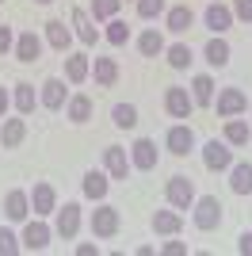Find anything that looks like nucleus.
<instances>
[{"instance_id":"f257e3e1","label":"nucleus","mask_w":252,"mask_h":256,"mask_svg":"<svg viewBox=\"0 0 252 256\" xmlns=\"http://www.w3.org/2000/svg\"><path fill=\"white\" fill-rule=\"evenodd\" d=\"M88 230H92L96 241H107V237H115L118 230H122V214H118V206L100 203L92 214H88Z\"/></svg>"},{"instance_id":"f03ea898","label":"nucleus","mask_w":252,"mask_h":256,"mask_svg":"<svg viewBox=\"0 0 252 256\" xmlns=\"http://www.w3.org/2000/svg\"><path fill=\"white\" fill-rule=\"evenodd\" d=\"M191 222H195V230H202V234L218 230V226H222V203H218V195H199L195 206H191Z\"/></svg>"},{"instance_id":"7ed1b4c3","label":"nucleus","mask_w":252,"mask_h":256,"mask_svg":"<svg viewBox=\"0 0 252 256\" xmlns=\"http://www.w3.org/2000/svg\"><path fill=\"white\" fill-rule=\"evenodd\" d=\"M195 180L191 176H172V180L164 184V203L168 206H176V210H191L195 206Z\"/></svg>"},{"instance_id":"20e7f679","label":"nucleus","mask_w":252,"mask_h":256,"mask_svg":"<svg viewBox=\"0 0 252 256\" xmlns=\"http://www.w3.org/2000/svg\"><path fill=\"white\" fill-rule=\"evenodd\" d=\"M54 237H58V234H54V226H46L38 214H34V218H27V222H23L20 241H23V252H42Z\"/></svg>"},{"instance_id":"39448f33","label":"nucleus","mask_w":252,"mask_h":256,"mask_svg":"<svg viewBox=\"0 0 252 256\" xmlns=\"http://www.w3.org/2000/svg\"><path fill=\"white\" fill-rule=\"evenodd\" d=\"M164 150L172 153V157H188L191 150H195V130L188 126V122H172L164 134Z\"/></svg>"},{"instance_id":"423d86ee","label":"nucleus","mask_w":252,"mask_h":256,"mask_svg":"<svg viewBox=\"0 0 252 256\" xmlns=\"http://www.w3.org/2000/svg\"><path fill=\"white\" fill-rule=\"evenodd\" d=\"M54 234L65 237V241H73L80 234V203H65L54 210Z\"/></svg>"},{"instance_id":"0eeeda50","label":"nucleus","mask_w":252,"mask_h":256,"mask_svg":"<svg viewBox=\"0 0 252 256\" xmlns=\"http://www.w3.org/2000/svg\"><path fill=\"white\" fill-rule=\"evenodd\" d=\"M202 164H206L210 172H230V164H233V146L226 138H214V142H206L202 146Z\"/></svg>"},{"instance_id":"6e6552de","label":"nucleus","mask_w":252,"mask_h":256,"mask_svg":"<svg viewBox=\"0 0 252 256\" xmlns=\"http://www.w3.org/2000/svg\"><path fill=\"white\" fill-rule=\"evenodd\" d=\"M157 160H160V153H157V142H153V138H138L134 146H130V168L153 172V168H157Z\"/></svg>"},{"instance_id":"1a4fd4ad","label":"nucleus","mask_w":252,"mask_h":256,"mask_svg":"<svg viewBox=\"0 0 252 256\" xmlns=\"http://www.w3.org/2000/svg\"><path fill=\"white\" fill-rule=\"evenodd\" d=\"M65 100H69V88H65L62 76H46L38 88V107H46V111H62Z\"/></svg>"},{"instance_id":"9d476101","label":"nucleus","mask_w":252,"mask_h":256,"mask_svg":"<svg viewBox=\"0 0 252 256\" xmlns=\"http://www.w3.org/2000/svg\"><path fill=\"white\" fill-rule=\"evenodd\" d=\"M214 111H218V118L244 115V111H248V96H244L241 88H222L218 100H214Z\"/></svg>"},{"instance_id":"9b49d317","label":"nucleus","mask_w":252,"mask_h":256,"mask_svg":"<svg viewBox=\"0 0 252 256\" xmlns=\"http://www.w3.org/2000/svg\"><path fill=\"white\" fill-rule=\"evenodd\" d=\"M4 218L8 222H27L31 218V192H23V188H12L8 195H4Z\"/></svg>"},{"instance_id":"f8f14e48","label":"nucleus","mask_w":252,"mask_h":256,"mask_svg":"<svg viewBox=\"0 0 252 256\" xmlns=\"http://www.w3.org/2000/svg\"><path fill=\"white\" fill-rule=\"evenodd\" d=\"M164 111L168 118H191V111H195V100H191L188 88H164Z\"/></svg>"},{"instance_id":"ddd939ff","label":"nucleus","mask_w":252,"mask_h":256,"mask_svg":"<svg viewBox=\"0 0 252 256\" xmlns=\"http://www.w3.org/2000/svg\"><path fill=\"white\" fill-rule=\"evenodd\" d=\"M80 192H84V199L104 203L107 192H111V176H107L104 168H88V172H84V180H80Z\"/></svg>"},{"instance_id":"4468645a","label":"nucleus","mask_w":252,"mask_h":256,"mask_svg":"<svg viewBox=\"0 0 252 256\" xmlns=\"http://www.w3.org/2000/svg\"><path fill=\"white\" fill-rule=\"evenodd\" d=\"M42 38H46V46L58 54H69V46H73V27H65V20H50L46 27H42Z\"/></svg>"},{"instance_id":"2eb2a0df","label":"nucleus","mask_w":252,"mask_h":256,"mask_svg":"<svg viewBox=\"0 0 252 256\" xmlns=\"http://www.w3.org/2000/svg\"><path fill=\"white\" fill-rule=\"evenodd\" d=\"M31 210L38 214V218H50L54 210H58V188L54 184H34L31 188Z\"/></svg>"},{"instance_id":"dca6fc26","label":"nucleus","mask_w":252,"mask_h":256,"mask_svg":"<svg viewBox=\"0 0 252 256\" xmlns=\"http://www.w3.org/2000/svg\"><path fill=\"white\" fill-rule=\"evenodd\" d=\"M202 23H206V31L210 34H226L233 27V8L230 4H206V12H202Z\"/></svg>"},{"instance_id":"f3484780","label":"nucleus","mask_w":252,"mask_h":256,"mask_svg":"<svg viewBox=\"0 0 252 256\" xmlns=\"http://www.w3.org/2000/svg\"><path fill=\"white\" fill-rule=\"evenodd\" d=\"M27 142V115H20V118H0V146L4 150H16V146H23Z\"/></svg>"},{"instance_id":"a211bd4d","label":"nucleus","mask_w":252,"mask_h":256,"mask_svg":"<svg viewBox=\"0 0 252 256\" xmlns=\"http://www.w3.org/2000/svg\"><path fill=\"white\" fill-rule=\"evenodd\" d=\"M104 172L111 180H126V176H130V153H126L122 146H107L104 150Z\"/></svg>"},{"instance_id":"6ab92c4d","label":"nucleus","mask_w":252,"mask_h":256,"mask_svg":"<svg viewBox=\"0 0 252 256\" xmlns=\"http://www.w3.org/2000/svg\"><path fill=\"white\" fill-rule=\"evenodd\" d=\"M42 42L46 38H38L34 31H20L16 34V62H23V65H31V62H38V54H42Z\"/></svg>"},{"instance_id":"aec40b11","label":"nucleus","mask_w":252,"mask_h":256,"mask_svg":"<svg viewBox=\"0 0 252 256\" xmlns=\"http://www.w3.org/2000/svg\"><path fill=\"white\" fill-rule=\"evenodd\" d=\"M222 138L230 142L233 150H244V146H248V138H252V122H248V118H241V115L226 118V126H222Z\"/></svg>"},{"instance_id":"412c9836","label":"nucleus","mask_w":252,"mask_h":256,"mask_svg":"<svg viewBox=\"0 0 252 256\" xmlns=\"http://www.w3.org/2000/svg\"><path fill=\"white\" fill-rule=\"evenodd\" d=\"M149 226H153V234L160 237H176L180 230H184V214L176 210V206H168V210H157L153 218H149Z\"/></svg>"},{"instance_id":"4be33fe9","label":"nucleus","mask_w":252,"mask_h":256,"mask_svg":"<svg viewBox=\"0 0 252 256\" xmlns=\"http://www.w3.org/2000/svg\"><path fill=\"white\" fill-rule=\"evenodd\" d=\"M73 34L80 38L84 46L100 42V27H96V20L88 16V8H73Z\"/></svg>"},{"instance_id":"5701e85b","label":"nucleus","mask_w":252,"mask_h":256,"mask_svg":"<svg viewBox=\"0 0 252 256\" xmlns=\"http://www.w3.org/2000/svg\"><path fill=\"white\" fill-rule=\"evenodd\" d=\"M92 76V58L88 54H65V80L69 84H84Z\"/></svg>"},{"instance_id":"b1692460","label":"nucleus","mask_w":252,"mask_h":256,"mask_svg":"<svg viewBox=\"0 0 252 256\" xmlns=\"http://www.w3.org/2000/svg\"><path fill=\"white\" fill-rule=\"evenodd\" d=\"M191 23H195V12H191L188 4H172V8L164 12V27H168L172 34H188Z\"/></svg>"},{"instance_id":"393cba45","label":"nucleus","mask_w":252,"mask_h":256,"mask_svg":"<svg viewBox=\"0 0 252 256\" xmlns=\"http://www.w3.org/2000/svg\"><path fill=\"white\" fill-rule=\"evenodd\" d=\"M202 58H206L210 69H226V65H230V58H233V50H230V42H226L222 34H214V38L202 46Z\"/></svg>"},{"instance_id":"a878e982","label":"nucleus","mask_w":252,"mask_h":256,"mask_svg":"<svg viewBox=\"0 0 252 256\" xmlns=\"http://www.w3.org/2000/svg\"><path fill=\"white\" fill-rule=\"evenodd\" d=\"M230 192L233 195H252V164L248 160H233L230 164Z\"/></svg>"},{"instance_id":"bb28decb","label":"nucleus","mask_w":252,"mask_h":256,"mask_svg":"<svg viewBox=\"0 0 252 256\" xmlns=\"http://www.w3.org/2000/svg\"><path fill=\"white\" fill-rule=\"evenodd\" d=\"M65 118L76 122V126H84V122L92 118V100L84 96V92H73V96L65 100Z\"/></svg>"},{"instance_id":"cd10ccee","label":"nucleus","mask_w":252,"mask_h":256,"mask_svg":"<svg viewBox=\"0 0 252 256\" xmlns=\"http://www.w3.org/2000/svg\"><path fill=\"white\" fill-rule=\"evenodd\" d=\"M92 80L100 88H115L118 84V62L115 58H96L92 62Z\"/></svg>"},{"instance_id":"c85d7f7f","label":"nucleus","mask_w":252,"mask_h":256,"mask_svg":"<svg viewBox=\"0 0 252 256\" xmlns=\"http://www.w3.org/2000/svg\"><path fill=\"white\" fill-rule=\"evenodd\" d=\"M214 76L210 73H199L195 80H191V100H195V107H214Z\"/></svg>"},{"instance_id":"c756f323","label":"nucleus","mask_w":252,"mask_h":256,"mask_svg":"<svg viewBox=\"0 0 252 256\" xmlns=\"http://www.w3.org/2000/svg\"><path fill=\"white\" fill-rule=\"evenodd\" d=\"M34 104H38V92H34V84H27V80H20V84L12 88V107L20 111V115H31Z\"/></svg>"},{"instance_id":"7c9ffc66","label":"nucleus","mask_w":252,"mask_h":256,"mask_svg":"<svg viewBox=\"0 0 252 256\" xmlns=\"http://www.w3.org/2000/svg\"><path fill=\"white\" fill-rule=\"evenodd\" d=\"M164 34L157 31V27H149V31H142L138 34V50H142V58H160L164 54Z\"/></svg>"},{"instance_id":"2f4dec72","label":"nucleus","mask_w":252,"mask_h":256,"mask_svg":"<svg viewBox=\"0 0 252 256\" xmlns=\"http://www.w3.org/2000/svg\"><path fill=\"white\" fill-rule=\"evenodd\" d=\"M164 62L172 65V69H188L195 58H191V46L188 42H172V46H164Z\"/></svg>"},{"instance_id":"473e14b6","label":"nucleus","mask_w":252,"mask_h":256,"mask_svg":"<svg viewBox=\"0 0 252 256\" xmlns=\"http://www.w3.org/2000/svg\"><path fill=\"white\" fill-rule=\"evenodd\" d=\"M111 122H115L118 130H134L138 126V107L134 104H115L111 107Z\"/></svg>"},{"instance_id":"72a5a7b5","label":"nucleus","mask_w":252,"mask_h":256,"mask_svg":"<svg viewBox=\"0 0 252 256\" xmlns=\"http://www.w3.org/2000/svg\"><path fill=\"white\" fill-rule=\"evenodd\" d=\"M118 8H122V0H92L88 4V16H92L96 23H107V20H115Z\"/></svg>"},{"instance_id":"f704fd0d","label":"nucleus","mask_w":252,"mask_h":256,"mask_svg":"<svg viewBox=\"0 0 252 256\" xmlns=\"http://www.w3.org/2000/svg\"><path fill=\"white\" fill-rule=\"evenodd\" d=\"M104 38L111 46H126V38H130V27H126V20H107V31H104Z\"/></svg>"},{"instance_id":"c9c22d12","label":"nucleus","mask_w":252,"mask_h":256,"mask_svg":"<svg viewBox=\"0 0 252 256\" xmlns=\"http://www.w3.org/2000/svg\"><path fill=\"white\" fill-rule=\"evenodd\" d=\"M134 8H138L142 20H157V16L168 12V4H164V0H134Z\"/></svg>"},{"instance_id":"e433bc0d","label":"nucleus","mask_w":252,"mask_h":256,"mask_svg":"<svg viewBox=\"0 0 252 256\" xmlns=\"http://www.w3.org/2000/svg\"><path fill=\"white\" fill-rule=\"evenodd\" d=\"M16 252H23V241L12 234L8 226H0V256H16Z\"/></svg>"},{"instance_id":"4c0bfd02","label":"nucleus","mask_w":252,"mask_h":256,"mask_svg":"<svg viewBox=\"0 0 252 256\" xmlns=\"http://www.w3.org/2000/svg\"><path fill=\"white\" fill-rule=\"evenodd\" d=\"M230 8H233V20H241V23H252V0H233Z\"/></svg>"},{"instance_id":"58836bf2","label":"nucleus","mask_w":252,"mask_h":256,"mask_svg":"<svg viewBox=\"0 0 252 256\" xmlns=\"http://www.w3.org/2000/svg\"><path fill=\"white\" fill-rule=\"evenodd\" d=\"M12 50H16V31L8 23H0V54H12Z\"/></svg>"},{"instance_id":"ea45409f","label":"nucleus","mask_w":252,"mask_h":256,"mask_svg":"<svg viewBox=\"0 0 252 256\" xmlns=\"http://www.w3.org/2000/svg\"><path fill=\"white\" fill-rule=\"evenodd\" d=\"M157 252H164V256H184V252H188V245H184V241H164V245H157Z\"/></svg>"},{"instance_id":"a19ab883","label":"nucleus","mask_w":252,"mask_h":256,"mask_svg":"<svg viewBox=\"0 0 252 256\" xmlns=\"http://www.w3.org/2000/svg\"><path fill=\"white\" fill-rule=\"evenodd\" d=\"M237 252H241V256H252V230H244V234L237 237Z\"/></svg>"},{"instance_id":"79ce46f5","label":"nucleus","mask_w":252,"mask_h":256,"mask_svg":"<svg viewBox=\"0 0 252 256\" xmlns=\"http://www.w3.org/2000/svg\"><path fill=\"white\" fill-rule=\"evenodd\" d=\"M76 256H100V245H96V241H80V245H76Z\"/></svg>"},{"instance_id":"37998d69","label":"nucleus","mask_w":252,"mask_h":256,"mask_svg":"<svg viewBox=\"0 0 252 256\" xmlns=\"http://www.w3.org/2000/svg\"><path fill=\"white\" fill-rule=\"evenodd\" d=\"M8 111H12V92H8L4 84H0V118L8 115Z\"/></svg>"},{"instance_id":"c03bdc74","label":"nucleus","mask_w":252,"mask_h":256,"mask_svg":"<svg viewBox=\"0 0 252 256\" xmlns=\"http://www.w3.org/2000/svg\"><path fill=\"white\" fill-rule=\"evenodd\" d=\"M34 4H54V0H34Z\"/></svg>"},{"instance_id":"a18cd8bd","label":"nucleus","mask_w":252,"mask_h":256,"mask_svg":"<svg viewBox=\"0 0 252 256\" xmlns=\"http://www.w3.org/2000/svg\"><path fill=\"white\" fill-rule=\"evenodd\" d=\"M248 115H252V111H248ZM248 122H252V118H248Z\"/></svg>"},{"instance_id":"49530a36","label":"nucleus","mask_w":252,"mask_h":256,"mask_svg":"<svg viewBox=\"0 0 252 256\" xmlns=\"http://www.w3.org/2000/svg\"><path fill=\"white\" fill-rule=\"evenodd\" d=\"M0 4H4V0H0Z\"/></svg>"}]
</instances>
